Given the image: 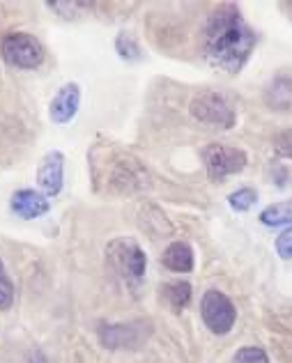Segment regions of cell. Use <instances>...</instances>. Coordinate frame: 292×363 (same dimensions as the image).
<instances>
[{
    "instance_id": "cell-1",
    "label": "cell",
    "mask_w": 292,
    "mask_h": 363,
    "mask_svg": "<svg viewBox=\"0 0 292 363\" xmlns=\"http://www.w3.org/2000/svg\"><path fill=\"white\" fill-rule=\"evenodd\" d=\"M256 49V33L244 21L240 7L223 3L214 9L203 28V53L214 69L237 74Z\"/></svg>"
},
{
    "instance_id": "cell-2",
    "label": "cell",
    "mask_w": 292,
    "mask_h": 363,
    "mask_svg": "<svg viewBox=\"0 0 292 363\" xmlns=\"http://www.w3.org/2000/svg\"><path fill=\"white\" fill-rule=\"evenodd\" d=\"M106 260L122 281L138 285L145 279L147 257L145 251L131 237H120L106 246Z\"/></svg>"
},
{
    "instance_id": "cell-3",
    "label": "cell",
    "mask_w": 292,
    "mask_h": 363,
    "mask_svg": "<svg viewBox=\"0 0 292 363\" xmlns=\"http://www.w3.org/2000/svg\"><path fill=\"white\" fill-rule=\"evenodd\" d=\"M189 111L193 120L207 124V127L232 129L235 122H237V113H235L232 104L221 92L214 90L198 92L189 104Z\"/></svg>"
},
{
    "instance_id": "cell-4",
    "label": "cell",
    "mask_w": 292,
    "mask_h": 363,
    "mask_svg": "<svg viewBox=\"0 0 292 363\" xmlns=\"http://www.w3.org/2000/svg\"><path fill=\"white\" fill-rule=\"evenodd\" d=\"M0 55L9 67L16 69H35L44 62V46L35 35L9 33L0 42Z\"/></svg>"
},
{
    "instance_id": "cell-5",
    "label": "cell",
    "mask_w": 292,
    "mask_h": 363,
    "mask_svg": "<svg viewBox=\"0 0 292 363\" xmlns=\"http://www.w3.org/2000/svg\"><path fill=\"white\" fill-rule=\"evenodd\" d=\"M152 324L147 320L138 322H118V324H101L99 340L108 350H136L150 338Z\"/></svg>"
},
{
    "instance_id": "cell-6",
    "label": "cell",
    "mask_w": 292,
    "mask_h": 363,
    "mask_svg": "<svg viewBox=\"0 0 292 363\" xmlns=\"http://www.w3.org/2000/svg\"><path fill=\"white\" fill-rule=\"evenodd\" d=\"M201 315L207 329L212 333H219V336L228 333L235 327V320H237V311H235L232 301L219 290L205 292V297L201 301Z\"/></svg>"
},
{
    "instance_id": "cell-7",
    "label": "cell",
    "mask_w": 292,
    "mask_h": 363,
    "mask_svg": "<svg viewBox=\"0 0 292 363\" xmlns=\"http://www.w3.org/2000/svg\"><path fill=\"white\" fill-rule=\"evenodd\" d=\"M205 166H207V175L214 182H221L228 175L242 173L247 168V152L237 150V147H228V145H210L203 152Z\"/></svg>"
},
{
    "instance_id": "cell-8",
    "label": "cell",
    "mask_w": 292,
    "mask_h": 363,
    "mask_svg": "<svg viewBox=\"0 0 292 363\" xmlns=\"http://www.w3.org/2000/svg\"><path fill=\"white\" fill-rule=\"evenodd\" d=\"M62 173H64V155L60 150L46 152L37 168V182L46 198H55L62 191Z\"/></svg>"
},
{
    "instance_id": "cell-9",
    "label": "cell",
    "mask_w": 292,
    "mask_h": 363,
    "mask_svg": "<svg viewBox=\"0 0 292 363\" xmlns=\"http://www.w3.org/2000/svg\"><path fill=\"white\" fill-rule=\"evenodd\" d=\"M79 106H81V88L77 83H67L51 99L49 116L55 124H67L79 113Z\"/></svg>"
},
{
    "instance_id": "cell-10",
    "label": "cell",
    "mask_w": 292,
    "mask_h": 363,
    "mask_svg": "<svg viewBox=\"0 0 292 363\" xmlns=\"http://www.w3.org/2000/svg\"><path fill=\"white\" fill-rule=\"evenodd\" d=\"M9 209H12L18 218H28V221H30V218H40L49 212L51 203H49V198L37 194L33 189H21L9 200Z\"/></svg>"
},
{
    "instance_id": "cell-11",
    "label": "cell",
    "mask_w": 292,
    "mask_h": 363,
    "mask_svg": "<svg viewBox=\"0 0 292 363\" xmlns=\"http://www.w3.org/2000/svg\"><path fill=\"white\" fill-rule=\"evenodd\" d=\"M162 264L166 269H171L175 274H189L193 272V251L186 242H173L166 246V251L162 255Z\"/></svg>"
},
{
    "instance_id": "cell-12",
    "label": "cell",
    "mask_w": 292,
    "mask_h": 363,
    "mask_svg": "<svg viewBox=\"0 0 292 363\" xmlns=\"http://www.w3.org/2000/svg\"><path fill=\"white\" fill-rule=\"evenodd\" d=\"M260 221L269 225V228H279V225H292V200H283V203L269 205L262 209Z\"/></svg>"
},
{
    "instance_id": "cell-13",
    "label": "cell",
    "mask_w": 292,
    "mask_h": 363,
    "mask_svg": "<svg viewBox=\"0 0 292 363\" xmlns=\"http://www.w3.org/2000/svg\"><path fill=\"white\" fill-rule=\"evenodd\" d=\"M116 49H118V53H120V58H122V60H127V62H136V60L143 58V51H140L138 42H136L129 33H125V30H122V33L116 37Z\"/></svg>"
},
{
    "instance_id": "cell-14",
    "label": "cell",
    "mask_w": 292,
    "mask_h": 363,
    "mask_svg": "<svg viewBox=\"0 0 292 363\" xmlns=\"http://www.w3.org/2000/svg\"><path fill=\"white\" fill-rule=\"evenodd\" d=\"M164 294L175 311H182L184 306H189V301H191V285L189 283H171V285H166Z\"/></svg>"
},
{
    "instance_id": "cell-15",
    "label": "cell",
    "mask_w": 292,
    "mask_h": 363,
    "mask_svg": "<svg viewBox=\"0 0 292 363\" xmlns=\"http://www.w3.org/2000/svg\"><path fill=\"white\" fill-rule=\"evenodd\" d=\"M256 200H258V194L253 189L249 186H244V189H237L235 194L228 196V203L232 209H237V212H247V209H251L253 205H256Z\"/></svg>"
},
{
    "instance_id": "cell-16",
    "label": "cell",
    "mask_w": 292,
    "mask_h": 363,
    "mask_svg": "<svg viewBox=\"0 0 292 363\" xmlns=\"http://www.w3.org/2000/svg\"><path fill=\"white\" fill-rule=\"evenodd\" d=\"M14 303V283L5 274V267L0 262V311H7Z\"/></svg>"
},
{
    "instance_id": "cell-17",
    "label": "cell",
    "mask_w": 292,
    "mask_h": 363,
    "mask_svg": "<svg viewBox=\"0 0 292 363\" xmlns=\"http://www.w3.org/2000/svg\"><path fill=\"white\" fill-rule=\"evenodd\" d=\"M235 363H269V357L262 347H242L235 354Z\"/></svg>"
},
{
    "instance_id": "cell-18",
    "label": "cell",
    "mask_w": 292,
    "mask_h": 363,
    "mask_svg": "<svg viewBox=\"0 0 292 363\" xmlns=\"http://www.w3.org/2000/svg\"><path fill=\"white\" fill-rule=\"evenodd\" d=\"M271 145H274V152L279 157L292 159V129L279 131L274 136V140H271Z\"/></svg>"
},
{
    "instance_id": "cell-19",
    "label": "cell",
    "mask_w": 292,
    "mask_h": 363,
    "mask_svg": "<svg viewBox=\"0 0 292 363\" xmlns=\"http://www.w3.org/2000/svg\"><path fill=\"white\" fill-rule=\"evenodd\" d=\"M276 253L283 260H292V225H288L283 233L276 237Z\"/></svg>"
}]
</instances>
